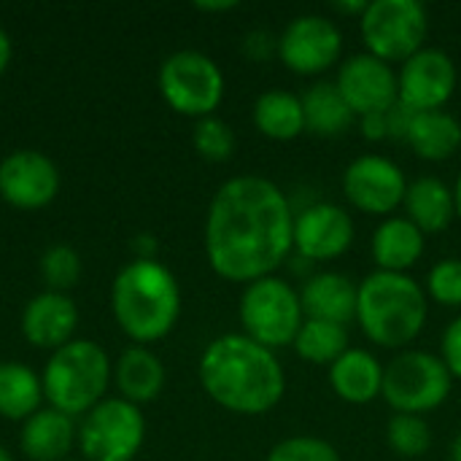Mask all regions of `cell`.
Segmentation results:
<instances>
[{"instance_id":"6da1fadb","label":"cell","mask_w":461,"mask_h":461,"mask_svg":"<svg viewBox=\"0 0 461 461\" xmlns=\"http://www.w3.org/2000/svg\"><path fill=\"white\" fill-rule=\"evenodd\" d=\"M294 251V211L286 192L262 176L219 186L205 219V254L216 276L251 284L273 276Z\"/></svg>"},{"instance_id":"7a4b0ae2","label":"cell","mask_w":461,"mask_h":461,"mask_svg":"<svg viewBox=\"0 0 461 461\" xmlns=\"http://www.w3.org/2000/svg\"><path fill=\"white\" fill-rule=\"evenodd\" d=\"M200 381L208 397L238 416L270 413L286 392L276 351L246 335H221L200 357Z\"/></svg>"},{"instance_id":"3957f363","label":"cell","mask_w":461,"mask_h":461,"mask_svg":"<svg viewBox=\"0 0 461 461\" xmlns=\"http://www.w3.org/2000/svg\"><path fill=\"white\" fill-rule=\"evenodd\" d=\"M429 316L424 289L408 273L375 270L357 284V324L381 348L411 346Z\"/></svg>"},{"instance_id":"277c9868","label":"cell","mask_w":461,"mask_h":461,"mask_svg":"<svg viewBox=\"0 0 461 461\" xmlns=\"http://www.w3.org/2000/svg\"><path fill=\"white\" fill-rule=\"evenodd\" d=\"M113 313L138 343L165 338L181 313V292L173 273L154 259H135L113 281Z\"/></svg>"},{"instance_id":"5b68a950","label":"cell","mask_w":461,"mask_h":461,"mask_svg":"<svg viewBox=\"0 0 461 461\" xmlns=\"http://www.w3.org/2000/svg\"><path fill=\"white\" fill-rule=\"evenodd\" d=\"M108 378V354L92 340H70L51 354L41 384L49 405L73 419L103 402Z\"/></svg>"},{"instance_id":"8992f818","label":"cell","mask_w":461,"mask_h":461,"mask_svg":"<svg viewBox=\"0 0 461 461\" xmlns=\"http://www.w3.org/2000/svg\"><path fill=\"white\" fill-rule=\"evenodd\" d=\"M303 321L305 313L300 292L289 281L267 276L246 284L240 297V324L246 338L270 351H278L294 343Z\"/></svg>"},{"instance_id":"52a82bcc","label":"cell","mask_w":461,"mask_h":461,"mask_svg":"<svg viewBox=\"0 0 461 461\" xmlns=\"http://www.w3.org/2000/svg\"><path fill=\"white\" fill-rule=\"evenodd\" d=\"M367 54L394 65L424 49L429 16L419 0H373L359 16Z\"/></svg>"},{"instance_id":"ba28073f","label":"cell","mask_w":461,"mask_h":461,"mask_svg":"<svg viewBox=\"0 0 461 461\" xmlns=\"http://www.w3.org/2000/svg\"><path fill=\"white\" fill-rule=\"evenodd\" d=\"M451 384L454 378L440 357L429 351H405L384 367L381 397L397 413L424 416L448 400Z\"/></svg>"},{"instance_id":"9c48e42d","label":"cell","mask_w":461,"mask_h":461,"mask_svg":"<svg viewBox=\"0 0 461 461\" xmlns=\"http://www.w3.org/2000/svg\"><path fill=\"white\" fill-rule=\"evenodd\" d=\"M165 103L184 116H211L224 97V76L203 51H176L159 68Z\"/></svg>"},{"instance_id":"30bf717a","label":"cell","mask_w":461,"mask_h":461,"mask_svg":"<svg viewBox=\"0 0 461 461\" xmlns=\"http://www.w3.org/2000/svg\"><path fill=\"white\" fill-rule=\"evenodd\" d=\"M146 421L127 400H103L95 405L78 429L81 454L89 461H132L140 451Z\"/></svg>"},{"instance_id":"8fae6325","label":"cell","mask_w":461,"mask_h":461,"mask_svg":"<svg viewBox=\"0 0 461 461\" xmlns=\"http://www.w3.org/2000/svg\"><path fill=\"white\" fill-rule=\"evenodd\" d=\"M343 51L340 27L321 14L294 16L278 35V59L297 76L330 70Z\"/></svg>"},{"instance_id":"7c38bea8","label":"cell","mask_w":461,"mask_h":461,"mask_svg":"<svg viewBox=\"0 0 461 461\" xmlns=\"http://www.w3.org/2000/svg\"><path fill=\"white\" fill-rule=\"evenodd\" d=\"M408 178L402 167L386 157L365 154L357 157L343 173L346 200L370 216H389L405 203Z\"/></svg>"},{"instance_id":"4fadbf2b","label":"cell","mask_w":461,"mask_h":461,"mask_svg":"<svg viewBox=\"0 0 461 461\" xmlns=\"http://www.w3.org/2000/svg\"><path fill=\"white\" fill-rule=\"evenodd\" d=\"M456 78L459 73H456L454 59L440 49L424 46L400 68V76H397L400 103L416 113L443 111V105L454 97Z\"/></svg>"},{"instance_id":"5bb4252c","label":"cell","mask_w":461,"mask_h":461,"mask_svg":"<svg viewBox=\"0 0 461 461\" xmlns=\"http://www.w3.org/2000/svg\"><path fill=\"white\" fill-rule=\"evenodd\" d=\"M354 219L335 203H311L294 213V251L305 262H330L354 243Z\"/></svg>"},{"instance_id":"9a60e30c","label":"cell","mask_w":461,"mask_h":461,"mask_svg":"<svg viewBox=\"0 0 461 461\" xmlns=\"http://www.w3.org/2000/svg\"><path fill=\"white\" fill-rule=\"evenodd\" d=\"M335 86L357 116L384 113L400 100L394 68L367 51L354 54L340 65Z\"/></svg>"},{"instance_id":"2e32d148","label":"cell","mask_w":461,"mask_h":461,"mask_svg":"<svg viewBox=\"0 0 461 461\" xmlns=\"http://www.w3.org/2000/svg\"><path fill=\"white\" fill-rule=\"evenodd\" d=\"M57 189V167L49 157L38 151H16L0 165V194L16 208H43L54 200Z\"/></svg>"},{"instance_id":"e0dca14e","label":"cell","mask_w":461,"mask_h":461,"mask_svg":"<svg viewBox=\"0 0 461 461\" xmlns=\"http://www.w3.org/2000/svg\"><path fill=\"white\" fill-rule=\"evenodd\" d=\"M76 321H78V311L73 300L59 292H46L27 303L22 316V332L32 346L57 351L65 343H70Z\"/></svg>"},{"instance_id":"ac0fdd59","label":"cell","mask_w":461,"mask_h":461,"mask_svg":"<svg viewBox=\"0 0 461 461\" xmlns=\"http://www.w3.org/2000/svg\"><path fill=\"white\" fill-rule=\"evenodd\" d=\"M305 319L348 327L357 319V284L343 273H316L300 289Z\"/></svg>"},{"instance_id":"d6986e66","label":"cell","mask_w":461,"mask_h":461,"mask_svg":"<svg viewBox=\"0 0 461 461\" xmlns=\"http://www.w3.org/2000/svg\"><path fill=\"white\" fill-rule=\"evenodd\" d=\"M330 386L348 405H367L381 397L384 367L375 354L365 348H348L335 365H330Z\"/></svg>"},{"instance_id":"ffe728a7","label":"cell","mask_w":461,"mask_h":461,"mask_svg":"<svg viewBox=\"0 0 461 461\" xmlns=\"http://www.w3.org/2000/svg\"><path fill=\"white\" fill-rule=\"evenodd\" d=\"M370 249L378 270L408 273L424 254V232L408 216H389L375 227Z\"/></svg>"},{"instance_id":"44dd1931","label":"cell","mask_w":461,"mask_h":461,"mask_svg":"<svg viewBox=\"0 0 461 461\" xmlns=\"http://www.w3.org/2000/svg\"><path fill=\"white\" fill-rule=\"evenodd\" d=\"M402 205H405L408 219L424 235L443 232L456 216L454 189H448L440 178H432V176H424V178H416L413 184H408Z\"/></svg>"},{"instance_id":"7402d4cb","label":"cell","mask_w":461,"mask_h":461,"mask_svg":"<svg viewBox=\"0 0 461 461\" xmlns=\"http://www.w3.org/2000/svg\"><path fill=\"white\" fill-rule=\"evenodd\" d=\"M73 419L49 408L38 411L24 421L22 429V451L32 461H59L73 446Z\"/></svg>"},{"instance_id":"603a6c76","label":"cell","mask_w":461,"mask_h":461,"mask_svg":"<svg viewBox=\"0 0 461 461\" xmlns=\"http://www.w3.org/2000/svg\"><path fill=\"white\" fill-rule=\"evenodd\" d=\"M303 111H305V130L319 138H338L346 135L357 119V113L343 100L335 81H319L303 92Z\"/></svg>"},{"instance_id":"cb8c5ba5","label":"cell","mask_w":461,"mask_h":461,"mask_svg":"<svg viewBox=\"0 0 461 461\" xmlns=\"http://www.w3.org/2000/svg\"><path fill=\"white\" fill-rule=\"evenodd\" d=\"M405 143L427 162L451 159L461 149V124L446 111L416 113Z\"/></svg>"},{"instance_id":"d4e9b609","label":"cell","mask_w":461,"mask_h":461,"mask_svg":"<svg viewBox=\"0 0 461 461\" xmlns=\"http://www.w3.org/2000/svg\"><path fill=\"white\" fill-rule=\"evenodd\" d=\"M254 124L270 140H294L305 132L303 100L284 89L262 92L254 103Z\"/></svg>"},{"instance_id":"484cf974","label":"cell","mask_w":461,"mask_h":461,"mask_svg":"<svg viewBox=\"0 0 461 461\" xmlns=\"http://www.w3.org/2000/svg\"><path fill=\"white\" fill-rule=\"evenodd\" d=\"M116 386L122 397L132 405L154 400L165 386L162 362L146 348H130L119 357L116 365Z\"/></svg>"},{"instance_id":"4316f807","label":"cell","mask_w":461,"mask_h":461,"mask_svg":"<svg viewBox=\"0 0 461 461\" xmlns=\"http://www.w3.org/2000/svg\"><path fill=\"white\" fill-rule=\"evenodd\" d=\"M43 397V384L41 378L19 365V362H5L0 365V416L5 419H30L38 413Z\"/></svg>"},{"instance_id":"83f0119b","label":"cell","mask_w":461,"mask_h":461,"mask_svg":"<svg viewBox=\"0 0 461 461\" xmlns=\"http://www.w3.org/2000/svg\"><path fill=\"white\" fill-rule=\"evenodd\" d=\"M292 346L311 365H335L348 351V327L305 319Z\"/></svg>"},{"instance_id":"f1b7e54d","label":"cell","mask_w":461,"mask_h":461,"mask_svg":"<svg viewBox=\"0 0 461 461\" xmlns=\"http://www.w3.org/2000/svg\"><path fill=\"white\" fill-rule=\"evenodd\" d=\"M386 443L402 459H419L432 446V432L424 416L394 413L386 424Z\"/></svg>"},{"instance_id":"f546056e","label":"cell","mask_w":461,"mask_h":461,"mask_svg":"<svg viewBox=\"0 0 461 461\" xmlns=\"http://www.w3.org/2000/svg\"><path fill=\"white\" fill-rule=\"evenodd\" d=\"M192 140H194L197 154L205 157V159H211V162H224L235 151V132L230 130L227 122H221L216 116L200 119L197 127H194Z\"/></svg>"},{"instance_id":"4dcf8cb0","label":"cell","mask_w":461,"mask_h":461,"mask_svg":"<svg viewBox=\"0 0 461 461\" xmlns=\"http://www.w3.org/2000/svg\"><path fill=\"white\" fill-rule=\"evenodd\" d=\"M41 273H43L49 289L62 294L65 289H70L78 281V276H81V259L68 246H51L41 257Z\"/></svg>"},{"instance_id":"1f68e13d","label":"cell","mask_w":461,"mask_h":461,"mask_svg":"<svg viewBox=\"0 0 461 461\" xmlns=\"http://www.w3.org/2000/svg\"><path fill=\"white\" fill-rule=\"evenodd\" d=\"M267 461H340V454L332 443L321 438H286L281 440L270 454Z\"/></svg>"},{"instance_id":"d6a6232c","label":"cell","mask_w":461,"mask_h":461,"mask_svg":"<svg viewBox=\"0 0 461 461\" xmlns=\"http://www.w3.org/2000/svg\"><path fill=\"white\" fill-rule=\"evenodd\" d=\"M427 292L446 308H461V259H443L427 276Z\"/></svg>"},{"instance_id":"836d02e7","label":"cell","mask_w":461,"mask_h":461,"mask_svg":"<svg viewBox=\"0 0 461 461\" xmlns=\"http://www.w3.org/2000/svg\"><path fill=\"white\" fill-rule=\"evenodd\" d=\"M440 351H443V365L448 367V373H451V378H461V316H456L451 324H448V330L443 332V346H440Z\"/></svg>"},{"instance_id":"e575fe53","label":"cell","mask_w":461,"mask_h":461,"mask_svg":"<svg viewBox=\"0 0 461 461\" xmlns=\"http://www.w3.org/2000/svg\"><path fill=\"white\" fill-rule=\"evenodd\" d=\"M243 54L254 62H265L278 54V38L267 30H251L243 38Z\"/></svg>"},{"instance_id":"d590c367","label":"cell","mask_w":461,"mask_h":461,"mask_svg":"<svg viewBox=\"0 0 461 461\" xmlns=\"http://www.w3.org/2000/svg\"><path fill=\"white\" fill-rule=\"evenodd\" d=\"M416 111L402 105L400 100L386 111V124H389V140H408L411 124H413Z\"/></svg>"},{"instance_id":"8d00e7d4","label":"cell","mask_w":461,"mask_h":461,"mask_svg":"<svg viewBox=\"0 0 461 461\" xmlns=\"http://www.w3.org/2000/svg\"><path fill=\"white\" fill-rule=\"evenodd\" d=\"M359 127H362V135L367 140H389V124H386V111L384 113H367V116H359Z\"/></svg>"},{"instance_id":"74e56055","label":"cell","mask_w":461,"mask_h":461,"mask_svg":"<svg viewBox=\"0 0 461 461\" xmlns=\"http://www.w3.org/2000/svg\"><path fill=\"white\" fill-rule=\"evenodd\" d=\"M194 8H197V11H208V14H224V11L238 8V0H213V3L200 0V3H194Z\"/></svg>"},{"instance_id":"f35d334b","label":"cell","mask_w":461,"mask_h":461,"mask_svg":"<svg viewBox=\"0 0 461 461\" xmlns=\"http://www.w3.org/2000/svg\"><path fill=\"white\" fill-rule=\"evenodd\" d=\"M135 251H138V259H154L157 254V240L151 235H138L135 238Z\"/></svg>"},{"instance_id":"ab89813d","label":"cell","mask_w":461,"mask_h":461,"mask_svg":"<svg viewBox=\"0 0 461 461\" xmlns=\"http://www.w3.org/2000/svg\"><path fill=\"white\" fill-rule=\"evenodd\" d=\"M332 8L340 11V14H357V16H362L365 8H367V3L365 0H335Z\"/></svg>"},{"instance_id":"60d3db41","label":"cell","mask_w":461,"mask_h":461,"mask_svg":"<svg viewBox=\"0 0 461 461\" xmlns=\"http://www.w3.org/2000/svg\"><path fill=\"white\" fill-rule=\"evenodd\" d=\"M8 59H11V41H8V35L0 30V73L5 70Z\"/></svg>"},{"instance_id":"b9f144b4","label":"cell","mask_w":461,"mask_h":461,"mask_svg":"<svg viewBox=\"0 0 461 461\" xmlns=\"http://www.w3.org/2000/svg\"><path fill=\"white\" fill-rule=\"evenodd\" d=\"M451 461H461V432L454 438V443H451Z\"/></svg>"},{"instance_id":"7bdbcfd3","label":"cell","mask_w":461,"mask_h":461,"mask_svg":"<svg viewBox=\"0 0 461 461\" xmlns=\"http://www.w3.org/2000/svg\"><path fill=\"white\" fill-rule=\"evenodd\" d=\"M454 200H456V216L461 219V176L459 181H456V189H454Z\"/></svg>"},{"instance_id":"ee69618b","label":"cell","mask_w":461,"mask_h":461,"mask_svg":"<svg viewBox=\"0 0 461 461\" xmlns=\"http://www.w3.org/2000/svg\"><path fill=\"white\" fill-rule=\"evenodd\" d=\"M0 461H14V459H11V454H8V451H5L3 446H0Z\"/></svg>"}]
</instances>
